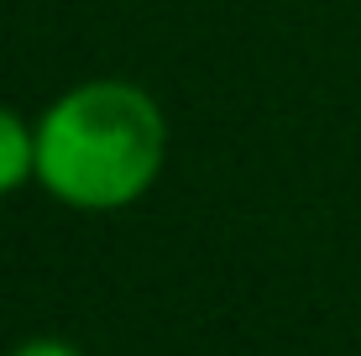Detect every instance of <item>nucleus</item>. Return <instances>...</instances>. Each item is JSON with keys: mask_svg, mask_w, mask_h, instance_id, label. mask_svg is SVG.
<instances>
[{"mask_svg": "<svg viewBox=\"0 0 361 356\" xmlns=\"http://www.w3.org/2000/svg\"><path fill=\"white\" fill-rule=\"evenodd\" d=\"M168 168V116L131 79H84L37 116V183L79 215L142 204Z\"/></svg>", "mask_w": 361, "mask_h": 356, "instance_id": "obj_1", "label": "nucleus"}, {"mask_svg": "<svg viewBox=\"0 0 361 356\" xmlns=\"http://www.w3.org/2000/svg\"><path fill=\"white\" fill-rule=\"evenodd\" d=\"M37 183V121L0 100V200Z\"/></svg>", "mask_w": 361, "mask_h": 356, "instance_id": "obj_2", "label": "nucleus"}, {"mask_svg": "<svg viewBox=\"0 0 361 356\" xmlns=\"http://www.w3.org/2000/svg\"><path fill=\"white\" fill-rule=\"evenodd\" d=\"M6 356H90V351L63 340V336H32V340H21V346H11Z\"/></svg>", "mask_w": 361, "mask_h": 356, "instance_id": "obj_3", "label": "nucleus"}]
</instances>
